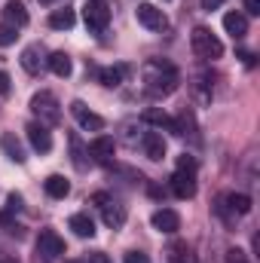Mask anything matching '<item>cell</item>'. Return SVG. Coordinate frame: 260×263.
Here are the masks:
<instances>
[{
	"mask_svg": "<svg viewBox=\"0 0 260 263\" xmlns=\"http://www.w3.org/2000/svg\"><path fill=\"white\" fill-rule=\"evenodd\" d=\"M141 77H144V89L150 98H169L178 89V70L169 62H147Z\"/></svg>",
	"mask_w": 260,
	"mask_h": 263,
	"instance_id": "obj_1",
	"label": "cell"
},
{
	"mask_svg": "<svg viewBox=\"0 0 260 263\" xmlns=\"http://www.w3.org/2000/svg\"><path fill=\"white\" fill-rule=\"evenodd\" d=\"M172 193L178 199H193L196 196V159L193 156H181L178 168L172 175Z\"/></svg>",
	"mask_w": 260,
	"mask_h": 263,
	"instance_id": "obj_2",
	"label": "cell"
},
{
	"mask_svg": "<svg viewBox=\"0 0 260 263\" xmlns=\"http://www.w3.org/2000/svg\"><path fill=\"white\" fill-rule=\"evenodd\" d=\"M190 46H193L196 55L205 59V62H214V59L224 55V43H220L208 28H193V34H190Z\"/></svg>",
	"mask_w": 260,
	"mask_h": 263,
	"instance_id": "obj_3",
	"label": "cell"
},
{
	"mask_svg": "<svg viewBox=\"0 0 260 263\" xmlns=\"http://www.w3.org/2000/svg\"><path fill=\"white\" fill-rule=\"evenodd\" d=\"M31 110L40 117L43 126H59L62 123V107H59V98L52 92H37L31 98Z\"/></svg>",
	"mask_w": 260,
	"mask_h": 263,
	"instance_id": "obj_4",
	"label": "cell"
},
{
	"mask_svg": "<svg viewBox=\"0 0 260 263\" xmlns=\"http://www.w3.org/2000/svg\"><path fill=\"white\" fill-rule=\"evenodd\" d=\"M83 22H86V28H89L92 34H101V31L110 25V6H107L104 0H89V3L83 6Z\"/></svg>",
	"mask_w": 260,
	"mask_h": 263,
	"instance_id": "obj_5",
	"label": "cell"
},
{
	"mask_svg": "<svg viewBox=\"0 0 260 263\" xmlns=\"http://www.w3.org/2000/svg\"><path fill=\"white\" fill-rule=\"evenodd\" d=\"M92 202H98V208H101V217H104V223H107L110 230H120V227L126 223V205L114 202V199L104 196V193L92 196Z\"/></svg>",
	"mask_w": 260,
	"mask_h": 263,
	"instance_id": "obj_6",
	"label": "cell"
},
{
	"mask_svg": "<svg viewBox=\"0 0 260 263\" xmlns=\"http://www.w3.org/2000/svg\"><path fill=\"white\" fill-rule=\"evenodd\" d=\"M135 15H138V25H144L147 31H165V28H169L165 12H162L159 6H153V3H141V6L135 9Z\"/></svg>",
	"mask_w": 260,
	"mask_h": 263,
	"instance_id": "obj_7",
	"label": "cell"
},
{
	"mask_svg": "<svg viewBox=\"0 0 260 263\" xmlns=\"http://www.w3.org/2000/svg\"><path fill=\"white\" fill-rule=\"evenodd\" d=\"M37 251H40L46 260H55V257L65 254V239H62L55 230H40V236H37Z\"/></svg>",
	"mask_w": 260,
	"mask_h": 263,
	"instance_id": "obj_8",
	"label": "cell"
},
{
	"mask_svg": "<svg viewBox=\"0 0 260 263\" xmlns=\"http://www.w3.org/2000/svg\"><path fill=\"white\" fill-rule=\"evenodd\" d=\"M70 114H73V120L80 123V129H86V132H101L104 129V120H101L95 110H89L83 101H70Z\"/></svg>",
	"mask_w": 260,
	"mask_h": 263,
	"instance_id": "obj_9",
	"label": "cell"
},
{
	"mask_svg": "<svg viewBox=\"0 0 260 263\" xmlns=\"http://www.w3.org/2000/svg\"><path fill=\"white\" fill-rule=\"evenodd\" d=\"M28 141H31V147L37 150V153H49L52 150V132L49 126H43V123H28Z\"/></svg>",
	"mask_w": 260,
	"mask_h": 263,
	"instance_id": "obj_10",
	"label": "cell"
},
{
	"mask_svg": "<svg viewBox=\"0 0 260 263\" xmlns=\"http://www.w3.org/2000/svg\"><path fill=\"white\" fill-rule=\"evenodd\" d=\"M150 223H153V230H159V233H165V236H172V233L181 230V217H178V211H172V208H159V211H153Z\"/></svg>",
	"mask_w": 260,
	"mask_h": 263,
	"instance_id": "obj_11",
	"label": "cell"
},
{
	"mask_svg": "<svg viewBox=\"0 0 260 263\" xmlns=\"http://www.w3.org/2000/svg\"><path fill=\"white\" fill-rule=\"evenodd\" d=\"M114 150H117V141H114L110 135H98V138L89 141V153H92V159H98V162H110V159H114Z\"/></svg>",
	"mask_w": 260,
	"mask_h": 263,
	"instance_id": "obj_12",
	"label": "cell"
},
{
	"mask_svg": "<svg viewBox=\"0 0 260 263\" xmlns=\"http://www.w3.org/2000/svg\"><path fill=\"white\" fill-rule=\"evenodd\" d=\"M141 150H144V156L153 159V162L165 159V141H162V135H159V132H147V135L141 138Z\"/></svg>",
	"mask_w": 260,
	"mask_h": 263,
	"instance_id": "obj_13",
	"label": "cell"
},
{
	"mask_svg": "<svg viewBox=\"0 0 260 263\" xmlns=\"http://www.w3.org/2000/svg\"><path fill=\"white\" fill-rule=\"evenodd\" d=\"M3 22L12 25V28H25L28 25V9L22 0H6L3 3Z\"/></svg>",
	"mask_w": 260,
	"mask_h": 263,
	"instance_id": "obj_14",
	"label": "cell"
},
{
	"mask_svg": "<svg viewBox=\"0 0 260 263\" xmlns=\"http://www.w3.org/2000/svg\"><path fill=\"white\" fill-rule=\"evenodd\" d=\"M224 28H227V34H230L233 40H242V37L248 34V18H245L242 12H227V15H224Z\"/></svg>",
	"mask_w": 260,
	"mask_h": 263,
	"instance_id": "obj_15",
	"label": "cell"
},
{
	"mask_svg": "<svg viewBox=\"0 0 260 263\" xmlns=\"http://www.w3.org/2000/svg\"><path fill=\"white\" fill-rule=\"evenodd\" d=\"M220 202H224L220 211H230V214H248L251 211V199L245 196V193H227Z\"/></svg>",
	"mask_w": 260,
	"mask_h": 263,
	"instance_id": "obj_16",
	"label": "cell"
},
{
	"mask_svg": "<svg viewBox=\"0 0 260 263\" xmlns=\"http://www.w3.org/2000/svg\"><path fill=\"white\" fill-rule=\"evenodd\" d=\"M67 227H70L73 236H80V239H92V236H95V220H92L89 214H70Z\"/></svg>",
	"mask_w": 260,
	"mask_h": 263,
	"instance_id": "obj_17",
	"label": "cell"
},
{
	"mask_svg": "<svg viewBox=\"0 0 260 263\" xmlns=\"http://www.w3.org/2000/svg\"><path fill=\"white\" fill-rule=\"evenodd\" d=\"M0 147H3V153L12 159V162H25L28 156H25V147H22V141L12 135V132H6L3 138H0Z\"/></svg>",
	"mask_w": 260,
	"mask_h": 263,
	"instance_id": "obj_18",
	"label": "cell"
},
{
	"mask_svg": "<svg viewBox=\"0 0 260 263\" xmlns=\"http://www.w3.org/2000/svg\"><path fill=\"white\" fill-rule=\"evenodd\" d=\"M46 65V59H43V49L34 43V46H28L25 52H22V67L28 70V73H40V67Z\"/></svg>",
	"mask_w": 260,
	"mask_h": 263,
	"instance_id": "obj_19",
	"label": "cell"
},
{
	"mask_svg": "<svg viewBox=\"0 0 260 263\" xmlns=\"http://www.w3.org/2000/svg\"><path fill=\"white\" fill-rule=\"evenodd\" d=\"M46 65H49V70H52L55 77H70V70H73V62H70L67 52H52V55L46 59Z\"/></svg>",
	"mask_w": 260,
	"mask_h": 263,
	"instance_id": "obj_20",
	"label": "cell"
},
{
	"mask_svg": "<svg viewBox=\"0 0 260 263\" xmlns=\"http://www.w3.org/2000/svg\"><path fill=\"white\" fill-rule=\"evenodd\" d=\"M46 193L52 199H65L67 193H70V181L62 178V175H49V178H46Z\"/></svg>",
	"mask_w": 260,
	"mask_h": 263,
	"instance_id": "obj_21",
	"label": "cell"
},
{
	"mask_svg": "<svg viewBox=\"0 0 260 263\" xmlns=\"http://www.w3.org/2000/svg\"><path fill=\"white\" fill-rule=\"evenodd\" d=\"M73 22H77V15H73V9H55L52 15H49V28H55V31H67V28H73Z\"/></svg>",
	"mask_w": 260,
	"mask_h": 263,
	"instance_id": "obj_22",
	"label": "cell"
},
{
	"mask_svg": "<svg viewBox=\"0 0 260 263\" xmlns=\"http://www.w3.org/2000/svg\"><path fill=\"white\" fill-rule=\"evenodd\" d=\"M123 77H126V67H101V70H98V80H101V86H107V89H117V86L123 83Z\"/></svg>",
	"mask_w": 260,
	"mask_h": 263,
	"instance_id": "obj_23",
	"label": "cell"
},
{
	"mask_svg": "<svg viewBox=\"0 0 260 263\" xmlns=\"http://www.w3.org/2000/svg\"><path fill=\"white\" fill-rule=\"evenodd\" d=\"M144 120L153 123V126H165V129H172V117L162 114V110H144Z\"/></svg>",
	"mask_w": 260,
	"mask_h": 263,
	"instance_id": "obj_24",
	"label": "cell"
},
{
	"mask_svg": "<svg viewBox=\"0 0 260 263\" xmlns=\"http://www.w3.org/2000/svg\"><path fill=\"white\" fill-rule=\"evenodd\" d=\"M70 150H73V165L80 172H86V159H83V147H80V138L77 135H70Z\"/></svg>",
	"mask_w": 260,
	"mask_h": 263,
	"instance_id": "obj_25",
	"label": "cell"
},
{
	"mask_svg": "<svg viewBox=\"0 0 260 263\" xmlns=\"http://www.w3.org/2000/svg\"><path fill=\"white\" fill-rule=\"evenodd\" d=\"M15 37H18V28H12V25H0V46H12L15 43Z\"/></svg>",
	"mask_w": 260,
	"mask_h": 263,
	"instance_id": "obj_26",
	"label": "cell"
},
{
	"mask_svg": "<svg viewBox=\"0 0 260 263\" xmlns=\"http://www.w3.org/2000/svg\"><path fill=\"white\" fill-rule=\"evenodd\" d=\"M227 263H248V254L242 248H230L227 251Z\"/></svg>",
	"mask_w": 260,
	"mask_h": 263,
	"instance_id": "obj_27",
	"label": "cell"
},
{
	"mask_svg": "<svg viewBox=\"0 0 260 263\" xmlns=\"http://www.w3.org/2000/svg\"><path fill=\"white\" fill-rule=\"evenodd\" d=\"M126 263H150V257L141 254V251H129V254H126Z\"/></svg>",
	"mask_w": 260,
	"mask_h": 263,
	"instance_id": "obj_28",
	"label": "cell"
},
{
	"mask_svg": "<svg viewBox=\"0 0 260 263\" xmlns=\"http://www.w3.org/2000/svg\"><path fill=\"white\" fill-rule=\"evenodd\" d=\"M9 89H12V86H9V73L0 70V95H9Z\"/></svg>",
	"mask_w": 260,
	"mask_h": 263,
	"instance_id": "obj_29",
	"label": "cell"
},
{
	"mask_svg": "<svg viewBox=\"0 0 260 263\" xmlns=\"http://www.w3.org/2000/svg\"><path fill=\"white\" fill-rule=\"evenodd\" d=\"M245 12L248 15H260V0H245Z\"/></svg>",
	"mask_w": 260,
	"mask_h": 263,
	"instance_id": "obj_30",
	"label": "cell"
},
{
	"mask_svg": "<svg viewBox=\"0 0 260 263\" xmlns=\"http://www.w3.org/2000/svg\"><path fill=\"white\" fill-rule=\"evenodd\" d=\"M89 263H114L104 251H95V254H89Z\"/></svg>",
	"mask_w": 260,
	"mask_h": 263,
	"instance_id": "obj_31",
	"label": "cell"
},
{
	"mask_svg": "<svg viewBox=\"0 0 260 263\" xmlns=\"http://www.w3.org/2000/svg\"><path fill=\"white\" fill-rule=\"evenodd\" d=\"M6 202H9V211H18V208H22V196H18V193H9Z\"/></svg>",
	"mask_w": 260,
	"mask_h": 263,
	"instance_id": "obj_32",
	"label": "cell"
},
{
	"mask_svg": "<svg viewBox=\"0 0 260 263\" xmlns=\"http://www.w3.org/2000/svg\"><path fill=\"white\" fill-rule=\"evenodd\" d=\"M220 3H224V0H202V6H205V9H217Z\"/></svg>",
	"mask_w": 260,
	"mask_h": 263,
	"instance_id": "obj_33",
	"label": "cell"
},
{
	"mask_svg": "<svg viewBox=\"0 0 260 263\" xmlns=\"http://www.w3.org/2000/svg\"><path fill=\"white\" fill-rule=\"evenodd\" d=\"M239 59H242V62H245V65H248V67L254 65V55H251V52H242V55H239Z\"/></svg>",
	"mask_w": 260,
	"mask_h": 263,
	"instance_id": "obj_34",
	"label": "cell"
},
{
	"mask_svg": "<svg viewBox=\"0 0 260 263\" xmlns=\"http://www.w3.org/2000/svg\"><path fill=\"white\" fill-rule=\"evenodd\" d=\"M40 3H46V6H49V3H55V0H40Z\"/></svg>",
	"mask_w": 260,
	"mask_h": 263,
	"instance_id": "obj_35",
	"label": "cell"
},
{
	"mask_svg": "<svg viewBox=\"0 0 260 263\" xmlns=\"http://www.w3.org/2000/svg\"><path fill=\"white\" fill-rule=\"evenodd\" d=\"M70 263H86V260H70Z\"/></svg>",
	"mask_w": 260,
	"mask_h": 263,
	"instance_id": "obj_36",
	"label": "cell"
},
{
	"mask_svg": "<svg viewBox=\"0 0 260 263\" xmlns=\"http://www.w3.org/2000/svg\"><path fill=\"white\" fill-rule=\"evenodd\" d=\"M3 263H9V260H3Z\"/></svg>",
	"mask_w": 260,
	"mask_h": 263,
	"instance_id": "obj_37",
	"label": "cell"
}]
</instances>
